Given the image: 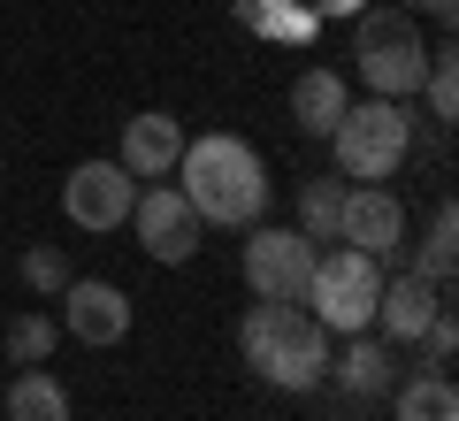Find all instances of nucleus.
Listing matches in <instances>:
<instances>
[{
  "label": "nucleus",
  "instance_id": "obj_16",
  "mask_svg": "<svg viewBox=\"0 0 459 421\" xmlns=\"http://www.w3.org/2000/svg\"><path fill=\"white\" fill-rule=\"evenodd\" d=\"M230 16L246 23L253 39H283V47H291V39H314V8H299V0H230Z\"/></svg>",
  "mask_w": 459,
  "mask_h": 421
},
{
  "label": "nucleus",
  "instance_id": "obj_4",
  "mask_svg": "<svg viewBox=\"0 0 459 421\" xmlns=\"http://www.w3.org/2000/svg\"><path fill=\"white\" fill-rule=\"evenodd\" d=\"M352 69H360L368 100H413L429 77V47H421V23L406 8H368L352 16Z\"/></svg>",
  "mask_w": 459,
  "mask_h": 421
},
{
  "label": "nucleus",
  "instance_id": "obj_7",
  "mask_svg": "<svg viewBox=\"0 0 459 421\" xmlns=\"http://www.w3.org/2000/svg\"><path fill=\"white\" fill-rule=\"evenodd\" d=\"M314 253H322V245L299 238V230L253 223V238H246V292L276 299V307H299V299H307V276H314Z\"/></svg>",
  "mask_w": 459,
  "mask_h": 421
},
{
  "label": "nucleus",
  "instance_id": "obj_24",
  "mask_svg": "<svg viewBox=\"0 0 459 421\" xmlns=\"http://www.w3.org/2000/svg\"><path fill=\"white\" fill-rule=\"evenodd\" d=\"M398 8H406L413 23H444V31L459 23V0H398Z\"/></svg>",
  "mask_w": 459,
  "mask_h": 421
},
{
  "label": "nucleus",
  "instance_id": "obj_23",
  "mask_svg": "<svg viewBox=\"0 0 459 421\" xmlns=\"http://www.w3.org/2000/svg\"><path fill=\"white\" fill-rule=\"evenodd\" d=\"M452 353H459V314H452V307H437V322L421 329V360H429L437 375H452Z\"/></svg>",
  "mask_w": 459,
  "mask_h": 421
},
{
  "label": "nucleus",
  "instance_id": "obj_18",
  "mask_svg": "<svg viewBox=\"0 0 459 421\" xmlns=\"http://www.w3.org/2000/svg\"><path fill=\"white\" fill-rule=\"evenodd\" d=\"M452 268H459V207L437 199V207H429V230H421V260H413V276L452 284Z\"/></svg>",
  "mask_w": 459,
  "mask_h": 421
},
{
  "label": "nucleus",
  "instance_id": "obj_1",
  "mask_svg": "<svg viewBox=\"0 0 459 421\" xmlns=\"http://www.w3.org/2000/svg\"><path fill=\"white\" fill-rule=\"evenodd\" d=\"M177 192L192 199V215L207 230H253L268 215V169L246 138H230V130H207V138H184L177 153Z\"/></svg>",
  "mask_w": 459,
  "mask_h": 421
},
{
  "label": "nucleus",
  "instance_id": "obj_20",
  "mask_svg": "<svg viewBox=\"0 0 459 421\" xmlns=\"http://www.w3.org/2000/svg\"><path fill=\"white\" fill-rule=\"evenodd\" d=\"M0 345H8V360H16V368H47L54 345H62V322H54L47 307H23L16 322L0 329Z\"/></svg>",
  "mask_w": 459,
  "mask_h": 421
},
{
  "label": "nucleus",
  "instance_id": "obj_26",
  "mask_svg": "<svg viewBox=\"0 0 459 421\" xmlns=\"http://www.w3.org/2000/svg\"><path fill=\"white\" fill-rule=\"evenodd\" d=\"M0 177H8V169H0Z\"/></svg>",
  "mask_w": 459,
  "mask_h": 421
},
{
  "label": "nucleus",
  "instance_id": "obj_6",
  "mask_svg": "<svg viewBox=\"0 0 459 421\" xmlns=\"http://www.w3.org/2000/svg\"><path fill=\"white\" fill-rule=\"evenodd\" d=\"M123 230H138V253L161 260V268H184V260L199 253V238H207V223L192 215V199H184L169 177L161 184H138V207H131Z\"/></svg>",
  "mask_w": 459,
  "mask_h": 421
},
{
  "label": "nucleus",
  "instance_id": "obj_14",
  "mask_svg": "<svg viewBox=\"0 0 459 421\" xmlns=\"http://www.w3.org/2000/svg\"><path fill=\"white\" fill-rule=\"evenodd\" d=\"M344 108H352V84H344L329 62H307V69L291 77V130L329 138V130L344 123Z\"/></svg>",
  "mask_w": 459,
  "mask_h": 421
},
{
  "label": "nucleus",
  "instance_id": "obj_19",
  "mask_svg": "<svg viewBox=\"0 0 459 421\" xmlns=\"http://www.w3.org/2000/svg\"><path fill=\"white\" fill-rule=\"evenodd\" d=\"M391 399H398V421H459V383L452 375H413V383H391Z\"/></svg>",
  "mask_w": 459,
  "mask_h": 421
},
{
  "label": "nucleus",
  "instance_id": "obj_13",
  "mask_svg": "<svg viewBox=\"0 0 459 421\" xmlns=\"http://www.w3.org/2000/svg\"><path fill=\"white\" fill-rule=\"evenodd\" d=\"M329 383H337L344 399H391V383H398V345H383L376 329L329 345Z\"/></svg>",
  "mask_w": 459,
  "mask_h": 421
},
{
  "label": "nucleus",
  "instance_id": "obj_10",
  "mask_svg": "<svg viewBox=\"0 0 459 421\" xmlns=\"http://www.w3.org/2000/svg\"><path fill=\"white\" fill-rule=\"evenodd\" d=\"M62 338H77V345H92V353H108V345H123L131 338V322H138V307H131V292L123 284H108V276H69V292H62Z\"/></svg>",
  "mask_w": 459,
  "mask_h": 421
},
{
  "label": "nucleus",
  "instance_id": "obj_8",
  "mask_svg": "<svg viewBox=\"0 0 459 421\" xmlns=\"http://www.w3.org/2000/svg\"><path fill=\"white\" fill-rule=\"evenodd\" d=\"M138 207V177L123 162H77L62 177V215L77 230H92V238H108V230H123Z\"/></svg>",
  "mask_w": 459,
  "mask_h": 421
},
{
  "label": "nucleus",
  "instance_id": "obj_9",
  "mask_svg": "<svg viewBox=\"0 0 459 421\" xmlns=\"http://www.w3.org/2000/svg\"><path fill=\"white\" fill-rule=\"evenodd\" d=\"M337 245H352V253H368V260L391 268V260L406 253V199H398L391 184H344Z\"/></svg>",
  "mask_w": 459,
  "mask_h": 421
},
{
  "label": "nucleus",
  "instance_id": "obj_25",
  "mask_svg": "<svg viewBox=\"0 0 459 421\" xmlns=\"http://www.w3.org/2000/svg\"><path fill=\"white\" fill-rule=\"evenodd\" d=\"M368 8H376V0H314L322 23H352V16H368Z\"/></svg>",
  "mask_w": 459,
  "mask_h": 421
},
{
  "label": "nucleus",
  "instance_id": "obj_5",
  "mask_svg": "<svg viewBox=\"0 0 459 421\" xmlns=\"http://www.w3.org/2000/svg\"><path fill=\"white\" fill-rule=\"evenodd\" d=\"M376 299H383V260L352 253V245H329V253H314V276H307L299 307L329 338H360V329H376Z\"/></svg>",
  "mask_w": 459,
  "mask_h": 421
},
{
  "label": "nucleus",
  "instance_id": "obj_3",
  "mask_svg": "<svg viewBox=\"0 0 459 421\" xmlns=\"http://www.w3.org/2000/svg\"><path fill=\"white\" fill-rule=\"evenodd\" d=\"M329 146H337L344 184H391L413 153V100H352Z\"/></svg>",
  "mask_w": 459,
  "mask_h": 421
},
{
  "label": "nucleus",
  "instance_id": "obj_17",
  "mask_svg": "<svg viewBox=\"0 0 459 421\" xmlns=\"http://www.w3.org/2000/svg\"><path fill=\"white\" fill-rule=\"evenodd\" d=\"M337 215H344V177H299V238L337 245Z\"/></svg>",
  "mask_w": 459,
  "mask_h": 421
},
{
  "label": "nucleus",
  "instance_id": "obj_15",
  "mask_svg": "<svg viewBox=\"0 0 459 421\" xmlns=\"http://www.w3.org/2000/svg\"><path fill=\"white\" fill-rule=\"evenodd\" d=\"M0 421H77V406H69V390H62V375H54V368H16Z\"/></svg>",
  "mask_w": 459,
  "mask_h": 421
},
{
  "label": "nucleus",
  "instance_id": "obj_2",
  "mask_svg": "<svg viewBox=\"0 0 459 421\" xmlns=\"http://www.w3.org/2000/svg\"><path fill=\"white\" fill-rule=\"evenodd\" d=\"M238 353H246V368L261 375L268 390H314V383H329V329L314 322L307 307H276V299L246 307V322H238Z\"/></svg>",
  "mask_w": 459,
  "mask_h": 421
},
{
  "label": "nucleus",
  "instance_id": "obj_21",
  "mask_svg": "<svg viewBox=\"0 0 459 421\" xmlns=\"http://www.w3.org/2000/svg\"><path fill=\"white\" fill-rule=\"evenodd\" d=\"M23 284H31L39 299H62L69 292V276H77V260H69V245H23Z\"/></svg>",
  "mask_w": 459,
  "mask_h": 421
},
{
  "label": "nucleus",
  "instance_id": "obj_22",
  "mask_svg": "<svg viewBox=\"0 0 459 421\" xmlns=\"http://www.w3.org/2000/svg\"><path fill=\"white\" fill-rule=\"evenodd\" d=\"M421 100H429V115H437V123H459V54H452V47H429Z\"/></svg>",
  "mask_w": 459,
  "mask_h": 421
},
{
  "label": "nucleus",
  "instance_id": "obj_11",
  "mask_svg": "<svg viewBox=\"0 0 459 421\" xmlns=\"http://www.w3.org/2000/svg\"><path fill=\"white\" fill-rule=\"evenodd\" d=\"M437 307H444V284H429V276H413V268L383 276V299H376V338L406 353V345H421V329L437 322Z\"/></svg>",
  "mask_w": 459,
  "mask_h": 421
},
{
  "label": "nucleus",
  "instance_id": "obj_12",
  "mask_svg": "<svg viewBox=\"0 0 459 421\" xmlns=\"http://www.w3.org/2000/svg\"><path fill=\"white\" fill-rule=\"evenodd\" d=\"M177 153H184V123H177L169 108H146V115H131V123H123L115 162L131 169L138 184H161V177H177Z\"/></svg>",
  "mask_w": 459,
  "mask_h": 421
}]
</instances>
